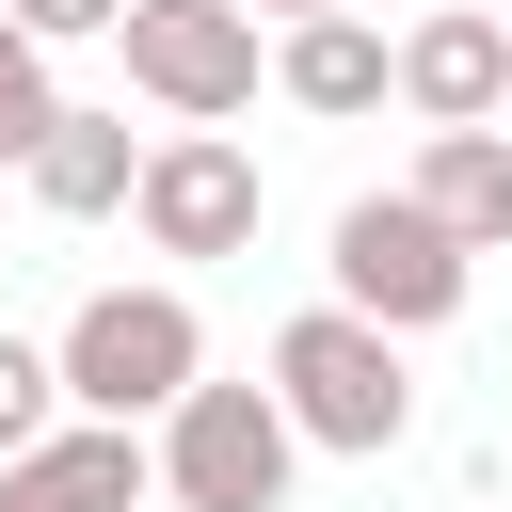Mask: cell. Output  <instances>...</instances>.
Returning a JSON list of instances; mask_svg holds the SVG:
<instances>
[{"label":"cell","mask_w":512,"mask_h":512,"mask_svg":"<svg viewBox=\"0 0 512 512\" xmlns=\"http://www.w3.org/2000/svg\"><path fill=\"white\" fill-rule=\"evenodd\" d=\"M272 400H288V432H304V448H352V464H384V448H400V416H416L400 336H384V320H352V304H304V320L272 336Z\"/></svg>","instance_id":"6da1fadb"},{"label":"cell","mask_w":512,"mask_h":512,"mask_svg":"<svg viewBox=\"0 0 512 512\" xmlns=\"http://www.w3.org/2000/svg\"><path fill=\"white\" fill-rule=\"evenodd\" d=\"M192 384H208V336H192L176 288H96V304L64 320V400H80V416H128V432H144V416H176Z\"/></svg>","instance_id":"7a4b0ae2"},{"label":"cell","mask_w":512,"mask_h":512,"mask_svg":"<svg viewBox=\"0 0 512 512\" xmlns=\"http://www.w3.org/2000/svg\"><path fill=\"white\" fill-rule=\"evenodd\" d=\"M288 464H304V432H288L272 384H192V400L160 416V496H176V512H272Z\"/></svg>","instance_id":"3957f363"},{"label":"cell","mask_w":512,"mask_h":512,"mask_svg":"<svg viewBox=\"0 0 512 512\" xmlns=\"http://www.w3.org/2000/svg\"><path fill=\"white\" fill-rule=\"evenodd\" d=\"M336 304L384 320V336H432V320H464V240L416 192H352L336 208Z\"/></svg>","instance_id":"277c9868"},{"label":"cell","mask_w":512,"mask_h":512,"mask_svg":"<svg viewBox=\"0 0 512 512\" xmlns=\"http://www.w3.org/2000/svg\"><path fill=\"white\" fill-rule=\"evenodd\" d=\"M112 48H128V80H144L176 128H224V112L256 96V16H240V0H128Z\"/></svg>","instance_id":"5b68a950"},{"label":"cell","mask_w":512,"mask_h":512,"mask_svg":"<svg viewBox=\"0 0 512 512\" xmlns=\"http://www.w3.org/2000/svg\"><path fill=\"white\" fill-rule=\"evenodd\" d=\"M144 240L160 256H240L256 240V160L224 144V128H176V144H144Z\"/></svg>","instance_id":"8992f818"},{"label":"cell","mask_w":512,"mask_h":512,"mask_svg":"<svg viewBox=\"0 0 512 512\" xmlns=\"http://www.w3.org/2000/svg\"><path fill=\"white\" fill-rule=\"evenodd\" d=\"M400 112H432V128H496L512 112V16H416L400 32Z\"/></svg>","instance_id":"52a82bcc"},{"label":"cell","mask_w":512,"mask_h":512,"mask_svg":"<svg viewBox=\"0 0 512 512\" xmlns=\"http://www.w3.org/2000/svg\"><path fill=\"white\" fill-rule=\"evenodd\" d=\"M144 432L128 416H80V432H48V448H16L0 464V512H144Z\"/></svg>","instance_id":"ba28073f"},{"label":"cell","mask_w":512,"mask_h":512,"mask_svg":"<svg viewBox=\"0 0 512 512\" xmlns=\"http://www.w3.org/2000/svg\"><path fill=\"white\" fill-rule=\"evenodd\" d=\"M272 80H288V112H384V96H400V48H384L368 16H288Z\"/></svg>","instance_id":"9c48e42d"},{"label":"cell","mask_w":512,"mask_h":512,"mask_svg":"<svg viewBox=\"0 0 512 512\" xmlns=\"http://www.w3.org/2000/svg\"><path fill=\"white\" fill-rule=\"evenodd\" d=\"M416 208H432L464 256H496V240H512V112H496V128H432V160H416Z\"/></svg>","instance_id":"30bf717a"},{"label":"cell","mask_w":512,"mask_h":512,"mask_svg":"<svg viewBox=\"0 0 512 512\" xmlns=\"http://www.w3.org/2000/svg\"><path fill=\"white\" fill-rule=\"evenodd\" d=\"M32 192H48L64 224H96V208H128V192H144V144H128V112H64V128L32 144Z\"/></svg>","instance_id":"8fae6325"},{"label":"cell","mask_w":512,"mask_h":512,"mask_svg":"<svg viewBox=\"0 0 512 512\" xmlns=\"http://www.w3.org/2000/svg\"><path fill=\"white\" fill-rule=\"evenodd\" d=\"M48 432H64V352L0 336V464H16V448H48Z\"/></svg>","instance_id":"7c38bea8"},{"label":"cell","mask_w":512,"mask_h":512,"mask_svg":"<svg viewBox=\"0 0 512 512\" xmlns=\"http://www.w3.org/2000/svg\"><path fill=\"white\" fill-rule=\"evenodd\" d=\"M48 128H64V96H48V48H32V32L0 16V160H32Z\"/></svg>","instance_id":"4fadbf2b"},{"label":"cell","mask_w":512,"mask_h":512,"mask_svg":"<svg viewBox=\"0 0 512 512\" xmlns=\"http://www.w3.org/2000/svg\"><path fill=\"white\" fill-rule=\"evenodd\" d=\"M0 16H16V32H32V48H80V32H112V16H128V0H0Z\"/></svg>","instance_id":"5bb4252c"},{"label":"cell","mask_w":512,"mask_h":512,"mask_svg":"<svg viewBox=\"0 0 512 512\" xmlns=\"http://www.w3.org/2000/svg\"><path fill=\"white\" fill-rule=\"evenodd\" d=\"M240 16H352V0H240Z\"/></svg>","instance_id":"9a60e30c"}]
</instances>
